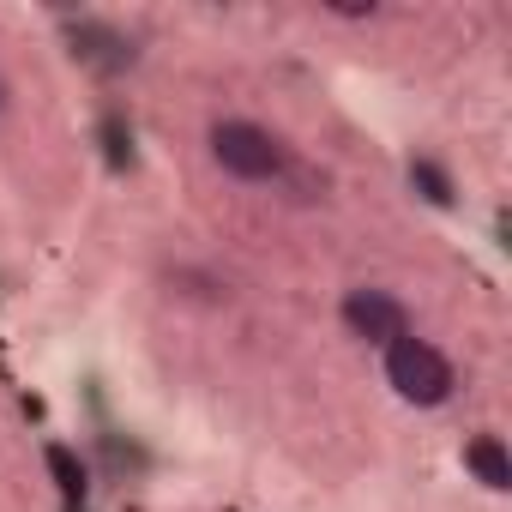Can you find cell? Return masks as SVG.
<instances>
[{
	"mask_svg": "<svg viewBox=\"0 0 512 512\" xmlns=\"http://www.w3.org/2000/svg\"><path fill=\"white\" fill-rule=\"evenodd\" d=\"M205 151L229 181H247V187H284V175L296 169V151L284 145V133L247 115H217L205 127Z\"/></svg>",
	"mask_w": 512,
	"mask_h": 512,
	"instance_id": "obj_1",
	"label": "cell"
},
{
	"mask_svg": "<svg viewBox=\"0 0 512 512\" xmlns=\"http://www.w3.org/2000/svg\"><path fill=\"white\" fill-rule=\"evenodd\" d=\"M380 368H386V386H392L404 404H416V410H440V404H452V392H458L452 356H446L434 338H422V332H398V338L380 350Z\"/></svg>",
	"mask_w": 512,
	"mask_h": 512,
	"instance_id": "obj_2",
	"label": "cell"
},
{
	"mask_svg": "<svg viewBox=\"0 0 512 512\" xmlns=\"http://www.w3.org/2000/svg\"><path fill=\"white\" fill-rule=\"evenodd\" d=\"M338 320L350 326V338H362V344H374V350H386L398 332H410V314H404V302L392 296V290H350L344 302H338Z\"/></svg>",
	"mask_w": 512,
	"mask_h": 512,
	"instance_id": "obj_3",
	"label": "cell"
},
{
	"mask_svg": "<svg viewBox=\"0 0 512 512\" xmlns=\"http://www.w3.org/2000/svg\"><path fill=\"white\" fill-rule=\"evenodd\" d=\"M464 470L488 488V494H506L512 488V452L500 434H470L464 440Z\"/></svg>",
	"mask_w": 512,
	"mask_h": 512,
	"instance_id": "obj_4",
	"label": "cell"
},
{
	"mask_svg": "<svg viewBox=\"0 0 512 512\" xmlns=\"http://www.w3.org/2000/svg\"><path fill=\"white\" fill-rule=\"evenodd\" d=\"M0 109H7V79H0Z\"/></svg>",
	"mask_w": 512,
	"mask_h": 512,
	"instance_id": "obj_5",
	"label": "cell"
}]
</instances>
